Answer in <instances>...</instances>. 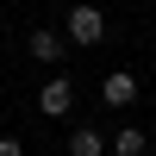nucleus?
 I'll list each match as a JSON object with an SVG mask.
<instances>
[{"label":"nucleus","instance_id":"obj_1","mask_svg":"<svg viewBox=\"0 0 156 156\" xmlns=\"http://www.w3.org/2000/svg\"><path fill=\"white\" fill-rule=\"evenodd\" d=\"M62 44H87V50L106 44V12L87 6V0H81V6H69V12H62Z\"/></svg>","mask_w":156,"mask_h":156},{"label":"nucleus","instance_id":"obj_8","mask_svg":"<svg viewBox=\"0 0 156 156\" xmlns=\"http://www.w3.org/2000/svg\"><path fill=\"white\" fill-rule=\"evenodd\" d=\"M150 44H156V31H150Z\"/></svg>","mask_w":156,"mask_h":156},{"label":"nucleus","instance_id":"obj_5","mask_svg":"<svg viewBox=\"0 0 156 156\" xmlns=\"http://www.w3.org/2000/svg\"><path fill=\"white\" fill-rule=\"evenodd\" d=\"M144 150H150V137L137 131V125H119V131L106 137V156H144Z\"/></svg>","mask_w":156,"mask_h":156},{"label":"nucleus","instance_id":"obj_6","mask_svg":"<svg viewBox=\"0 0 156 156\" xmlns=\"http://www.w3.org/2000/svg\"><path fill=\"white\" fill-rule=\"evenodd\" d=\"M69 156H106V137L94 131V125H81V131H69V144H62Z\"/></svg>","mask_w":156,"mask_h":156},{"label":"nucleus","instance_id":"obj_3","mask_svg":"<svg viewBox=\"0 0 156 156\" xmlns=\"http://www.w3.org/2000/svg\"><path fill=\"white\" fill-rule=\"evenodd\" d=\"M100 100H106V106H131L137 100V75L131 69H112L106 81H100Z\"/></svg>","mask_w":156,"mask_h":156},{"label":"nucleus","instance_id":"obj_4","mask_svg":"<svg viewBox=\"0 0 156 156\" xmlns=\"http://www.w3.org/2000/svg\"><path fill=\"white\" fill-rule=\"evenodd\" d=\"M62 50H69V44H62V31H44V25L31 31V56L44 62V69H56V62H62Z\"/></svg>","mask_w":156,"mask_h":156},{"label":"nucleus","instance_id":"obj_7","mask_svg":"<svg viewBox=\"0 0 156 156\" xmlns=\"http://www.w3.org/2000/svg\"><path fill=\"white\" fill-rule=\"evenodd\" d=\"M0 156H25V144L19 137H0Z\"/></svg>","mask_w":156,"mask_h":156},{"label":"nucleus","instance_id":"obj_2","mask_svg":"<svg viewBox=\"0 0 156 156\" xmlns=\"http://www.w3.org/2000/svg\"><path fill=\"white\" fill-rule=\"evenodd\" d=\"M69 106H75V81H69L62 69H56V75H50L44 87H37V112H50V119H62Z\"/></svg>","mask_w":156,"mask_h":156}]
</instances>
